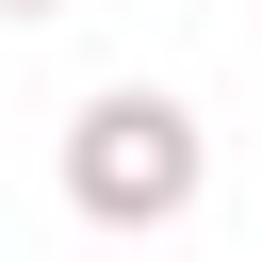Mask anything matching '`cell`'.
Here are the masks:
<instances>
[{
	"mask_svg": "<svg viewBox=\"0 0 262 262\" xmlns=\"http://www.w3.org/2000/svg\"><path fill=\"white\" fill-rule=\"evenodd\" d=\"M196 180H213V131H196L164 82H98V98L66 115V213H82V229H180Z\"/></svg>",
	"mask_w": 262,
	"mask_h": 262,
	"instance_id": "6da1fadb",
	"label": "cell"
},
{
	"mask_svg": "<svg viewBox=\"0 0 262 262\" xmlns=\"http://www.w3.org/2000/svg\"><path fill=\"white\" fill-rule=\"evenodd\" d=\"M0 16H82V0H0Z\"/></svg>",
	"mask_w": 262,
	"mask_h": 262,
	"instance_id": "7a4b0ae2",
	"label": "cell"
}]
</instances>
